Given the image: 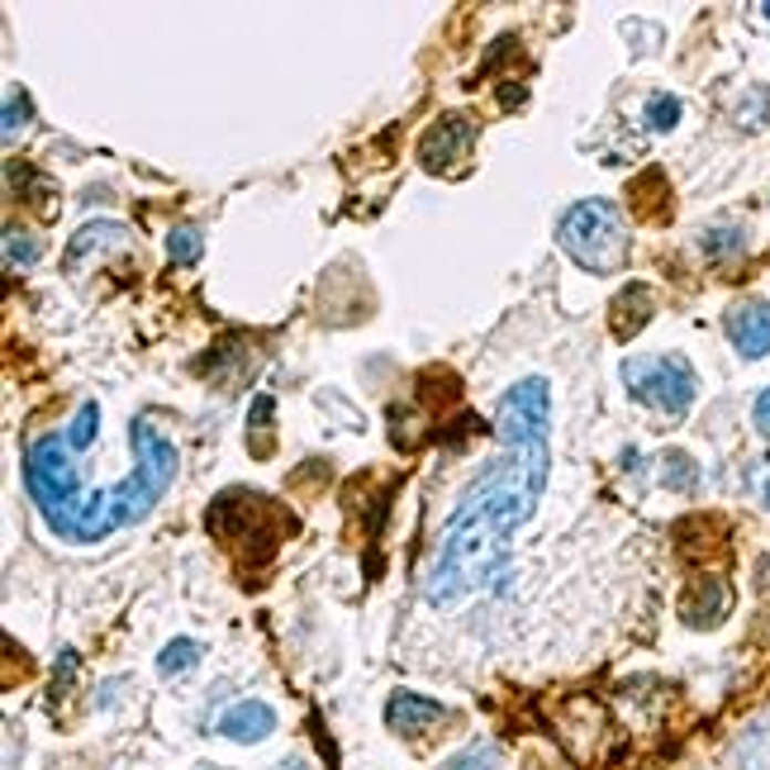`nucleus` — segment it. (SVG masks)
I'll return each mask as SVG.
<instances>
[{
    "label": "nucleus",
    "instance_id": "obj_1",
    "mask_svg": "<svg viewBox=\"0 0 770 770\" xmlns=\"http://www.w3.org/2000/svg\"><path fill=\"white\" fill-rule=\"evenodd\" d=\"M495 438L500 457H490L457 500L424 575V600L433 608H457L476 590L509 585V542L533 519L552 476V385L542 376L513 385L500 399Z\"/></svg>",
    "mask_w": 770,
    "mask_h": 770
},
{
    "label": "nucleus",
    "instance_id": "obj_2",
    "mask_svg": "<svg viewBox=\"0 0 770 770\" xmlns=\"http://www.w3.org/2000/svg\"><path fill=\"white\" fill-rule=\"evenodd\" d=\"M171 480H176V447H171L167 433L157 428L153 414H143V419H134V471L101 495H82V504H76L53 533L67 538V542H82V548L86 542H105L110 533H119V528L148 519L157 509V500L171 490Z\"/></svg>",
    "mask_w": 770,
    "mask_h": 770
},
{
    "label": "nucleus",
    "instance_id": "obj_3",
    "mask_svg": "<svg viewBox=\"0 0 770 770\" xmlns=\"http://www.w3.org/2000/svg\"><path fill=\"white\" fill-rule=\"evenodd\" d=\"M628 219H623L608 200H581L571 205L556 223V243L571 252L575 267L595 271V277H608L628 262Z\"/></svg>",
    "mask_w": 770,
    "mask_h": 770
},
{
    "label": "nucleus",
    "instance_id": "obj_4",
    "mask_svg": "<svg viewBox=\"0 0 770 770\" xmlns=\"http://www.w3.org/2000/svg\"><path fill=\"white\" fill-rule=\"evenodd\" d=\"M623 385L633 391L637 405H652L670 419H680L695 405V372L680 357H637L623 366Z\"/></svg>",
    "mask_w": 770,
    "mask_h": 770
},
{
    "label": "nucleus",
    "instance_id": "obj_5",
    "mask_svg": "<svg viewBox=\"0 0 770 770\" xmlns=\"http://www.w3.org/2000/svg\"><path fill=\"white\" fill-rule=\"evenodd\" d=\"M471 148H476V124L461 119V115H443L438 124H428V134L419 138V163L433 176H447L467 163Z\"/></svg>",
    "mask_w": 770,
    "mask_h": 770
},
{
    "label": "nucleus",
    "instance_id": "obj_6",
    "mask_svg": "<svg viewBox=\"0 0 770 770\" xmlns=\"http://www.w3.org/2000/svg\"><path fill=\"white\" fill-rule=\"evenodd\" d=\"M728 343L742 352L747 362H757L770 352V304L766 300H742L728 310Z\"/></svg>",
    "mask_w": 770,
    "mask_h": 770
},
{
    "label": "nucleus",
    "instance_id": "obj_7",
    "mask_svg": "<svg viewBox=\"0 0 770 770\" xmlns=\"http://www.w3.org/2000/svg\"><path fill=\"white\" fill-rule=\"evenodd\" d=\"M732 608V590L724 575H709V581H695L685 590L680 600V623H689V628H714V623H724Z\"/></svg>",
    "mask_w": 770,
    "mask_h": 770
},
{
    "label": "nucleus",
    "instance_id": "obj_8",
    "mask_svg": "<svg viewBox=\"0 0 770 770\" xmlns=\"http://www.w3.org/2000/svg\"><path fill=\"white\" fill-rule=\"evenodd\" d=\"M443 704H433L424 695H409V689H399V695H391V709H385V724H391L399 737H424L428 728L443 724Z\"/></svg>",
    "mask_w": 770,
    "mask_h": 770
},
{
    "label": "nucleus",
    "instance_id": "obj_9",
    "mask_svg": "<svg viewBox=\"0 0 770 770\" xmlns=\"http://www.w3.org/2000/svg\"><path fill=\"white\" fill-rule=\"evenodd\" d=\"M215 732L233 737V742H262V737L277 732V709H267V704H257V699H243V704H233V709L219 714Z\"/></svg>",
    "mask_w": 770,
    "mask_h": 770
},
{
    "label": "nucleus",
    "instance_id": "obj_10",
    "mask_svg": "<svg viewBox=\"0 0 770 770\" xmlns=\"http://www.w3.org/2000/svg\"><path fill=\"white\" fill-rule=\"evenodd\" d=\"M652 291L647 285H628V291H618L614 310H608V329H614V339H628V333H637L642 324L652 319Z\"/></svg>",
    "mask_w": 770,
    "mask_h": 770
},
{
    "label": "nucleus",
    "instance_id": "obj_11",
    "mask_svg": "<svg viewBox=\"0 0 770 770\" xmlns=\"http://www.w3.org/2000/svg\"><path fill=\"white\" fill-rule=\"evenodd\" d=\"M628 200H633V210L637 215H647V219H662L670 210V181H666V171H642L633 176V186H628Z\"/></svg>",
    "mask_w": 770,
    "mask_h": 770
},
{
    "label": "nucleus",
    "instance_id": "obj_12",
    "mask_svg": "<svg viewBox=\"0 0 770 770\" xmlns=\"http://www.w3.org/2000/svg\"><path fill=\"white\" fill-rule=\"evenodd\" d=\"M200 656H205L200 642L176 637V642H167V647H163V656H157V670H163V676H186V670L200 666Z\"/></svg>",
    "mask_w": 770,
    "mask_h": 770
},
{
    "label": "nucleus",
    "instance_id": "obj_13",
    "mask_svg": "<svg viewBox=\"0 0 770 770\" xmlns=\"http://www.w3.org/2000/svg\"><path fill=\"white\" fill-rule=\"evenodd\" d=\"M742 248H747L742 223H718V229H704V252H709V257H737Z\"/></svg>",
    "mask_w": 770,
    "mask_h": 770
},
{
    "label": "nucleus",
    "instance_id": "obj_14",
    "mask_svg": "<svg viewBox=\"0 0 770 770\" xmlns=\"http://www.w3.org/2000/svg\"><path fill=\"white\" fill-rule=\"evenodd\" d=\"M742 128H766L770 124V91L766 86H751L742 95V105H737V115H732Z\"/></svg>",
    "mask_w": 770,
    "mask_h": 770
},
{
    "label": "nucleus",
    "instance_id": "obj_15",
    "mask_svg": "<svg viewBox=\"0 0 770 770\" xmlns=\"http://www.w3.org/2000/svg\"><path fill=\"white\" fill-rule=\"evenodd\" d=\"M271 399L257 395L252 399V414H248V438H257V457H271Z\"/></svg>",
    "mask_w": 770,
    "mask_h": 770
},
{
    "label": "nucleus",
    "instance_id": "obj_16",
    "mask_svg": "<svg viewBox=\"0 0 770 770\" xmlns=\"http://www.w3.org/2000/svg\"><path fill=\"white\" fill-rule=\"evenodd\" d=\"M29 119H34V105H29V95L14 86L6 95V119H0V128H6V143L20 138V128H29Z\"/></svg>",
    "mask_w": 770,
    "mask_h": 770
},
{
    "label": "nucleus",
    "instance_id": "obj_17",
    "mask_svg": "<svg viewBox=\"0 0 770 770\" xmlns=\"http://www.w3.org/2000/svg\"><path fill=\"white\" fill-rule=\"evenodd\" d=\"M167 248H171V262H196L200 248H205V238H200L196 223H181V229H171Z\"/></svg>",
    "mask_w": 770,
    "mask_h": 770
},
{
    "label": "nucleus",
    "instance_id": "obj_18",
    "mask_svg": "<svg viewBox=\"0 0 770 770\" xmlns=\"http://www.w3.org/2000/svg\"><path fill=\"white\" fill-rule=\"evenodd\" d=\"M647 124L656 128V134H670V128L680 124V101H676V95H652V101H647Z\"/></svg>",
    "mask_w": 770,
    "mask_h": 770
},
{
    "label": "nucleus",
    "instance_id": "obj_19",
    "mask_svg": "<svg viewBox=\"0 0 770 770\" xmlns=\"http://www.w3.org/2000/svg\"><path fill=\"white\" fill-rule=\"evenodd\" d=\"M95 424H101V405H82L76 424L67 428V447H72V452H86V447L95 443Z\"/></svg>",
    "mask_w": 770,
    "mask_h": 770
},
{
    "label": "nucleus",
    "instance_id": "obj_20",
    "mask_svg": "<svg viewBox=\"0 0 770 770\" xmlns=\"http://www.w3.org/2000/svg\"><path fill=\"white\" fill-rule=\"evenodd\" d=\"M662 476H666V486H676V490H689L699 480V467L689 461L685 452H666L662 457Z\"/></svg>",
    "mask_w": 770,
    "mask_h": 770
},
{
    "label": "nucleus",
    "instance_id": "obj_21",
    "mask_svg": "<svg viewBox=\"0 0 770 770\" xmlns=\"http://www.w3.org/2000/svg\"><path fill=\"white\" fill-rule=\"evenodd\" d=\"M6 257H10V267H34L39 262V243L10 223V229H6Z\"/></svg>",
    "mask_w": 770,
    "mask_h": 770
},
{
    "label": "nucleus",
    "instance_id": "obj_22",
    "mask_svg": "<svg viewBox=\"0 0 770 770\" xmlns=\"http://www.w3.org/2000/svg\"><path fill=\"white\" fill-rule=\"evenodd\" d=\"M447 770H495V751L490 747H471L467 757H457Z\"/></svg>",
    "mask_w": 770,
    "mask_h": 770
},
{
    "label": "nucleus",
    "instance_id": "obj_23",
    "mask_svg": "<svg viewBox=\"0 0 770 770\" xmlns=\"http://www.w3.org/2000/svg\"><path fill=\"white\" fill-rule=\"evenodd\" d=\"M751 419H757V428H761L766 438H770V391H761V395H757V409H751Z\"/></svg>",
    "mask_w": 770,
    "mask_h": 770
},
{
    "label": "nucleus",
    "instance_id": "obj_24",
    "mask_svg": "<svg viewBox=\"0 0 770 770\" xmlns=\"http://www.w3.org/2000/svg\"><path fill=\"white\" fill-rule=\"evenodd\" d=\"M500 105H504V110H513V105H523V91H513V86H504V91H500Z\"/></svg>",
    "mask_w": 770,
    "mask_h": 770
},
{
    "label": "nucleus",
    "instance_id": "obj_25",
    "mask_svg": "<svg viewBox=\"0 0 770 770\" xmlns=\"http://www.w3.org/2000/svg\"><path fill=\"white\" fill-rule=\"evenodd\" d=\"M281 770H310V766H304V761H285Z\"/></svg>",
    "mask_w": 770,
    "mask_h": 770
},
{
    "label": "nucleus",
    "instance_id": "obj_26",
    "mask_svg": "<svg viewBox=\"0 0 770 770\" xmlns=\"http://www.w3.org/2000/svg\"><path fill=\"white\" fill-rule=\"evenodd\" d=\"M761 495H766V509H770V476H766V486H761Z\"/></svg>",
    "mask_w": 770,
    "mask_h": 770
},
{
    "label": "nucleus",
    "instance_id": "obj_27",
    "mask_svg": "<svg viewBox=\"0 0 770 770\" xmlns=\"http://www.w3.org/2000/svg\"><path fill=\"white\" fill-rule=\"evenodd\" d=\"M761 14H766V20H770V6H761Z\"/></svg>",
    "mask_w": 770,
    "mask_h": 770
}]
</instances>
